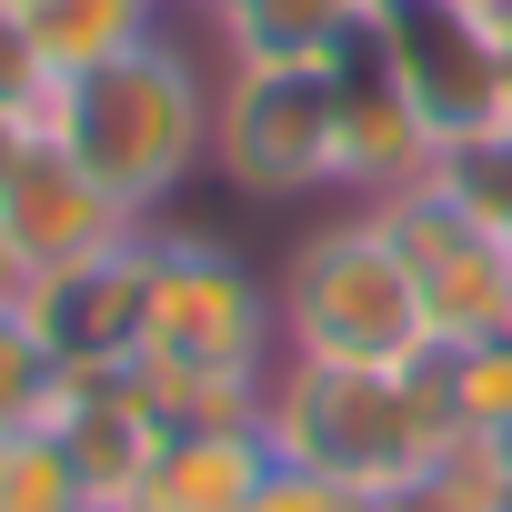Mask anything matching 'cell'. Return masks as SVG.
Returning a JSON list of instances; mask_svg holds the SVG:
<instances>
[{
    "label": "cell",
    "mask_w": 512,
    "mask_h": 512,
    "mask_svg": "<svg viewBox=\"0 0 512 512\" xmlns=\"http://www.w3.org/2000/svg\"><path fill=\"white\" fill-rule=\"evenodd\" d=\"M161 382H272L282 372V292L211 231L151 221V302H141V362Z\"/></svg>",
    "instance_id": "cell-4"
},
{
    "label": "cell",
    "mask_w": 512,
    "mask_h": 512,
    "mask_svg": "<svg viewBox=\"0 0 512 512\" xmlns=\"http://www.w3.org/2000/svg\"><path fill=\"white\" fill-rule=\"evenodd\" d=\"M502 332H512V322H502Z\"/></svg>",
    "instance_id": "cell-24"
},
{
    "label": "cell",
    "mask_w": 512,
    "mask_h": 512,
    "mask_svg": "<svg viewBox=\"0 0 512 512\" xmlns=\"http://www.w3.org/2000/svg\"><path fill=\"white\" fill-rule=\"evenodd\" d=\"M61 352L41 342V322H31V302L21 312H0V432H21V422H51V402H61Z\"/></svg>",
    "instance_id": "cell-16"
},
{
    "label": "cell",
    "mask_w": 512,
    "mask_h": 512,
    "mask_svg": "<svg viewBox=\"0 0 512 512\" xmlns=\"http://www.w3.org/2000/svg\"><path fill=\"white\" fill-rule=\"evenodd\" d=\"M211 171L241 201H342V71L231 61L211 111Z\"/></svg>",
    "instance_id": "cell-5"
},
{
    "label": "cell",
    "mask_w": 512,
    "mask_h": 512,
    "mask_svg": "<svg viewBox=\"0 0 512 512\" xmlns=\"http://www.w3.org/2000/svg\"><path fill=\"white\" fill-rule=\"evenodd\" d=\"M201 21L231 61H342L372 31V0H211Z\"/></svg>",
    "instance_id": "cell-12"
},
{
    "label": "cell",
    "mask_w": 512,
    "mask_h": 512,
    "mask_svg": "<svg viewBox=\"0 0 512 512\" xmlns=\"http://www.w3.org/2000/svg\"><path fill=\"white\" fill-rule=\"evenodd\" d=\"M262 422H272L282 462H302V472H322V482H342L362 502L412 482L432 462V442L452 432L432 372H352V362H292V352L272 372Z\"/></svg>",
    "instance_id": "cell-3"
},
{
    "label": "cell",
    "mask_w": 512,
    "mask_h": 512,
    "mask_svg": "<svg viewBox=\"0 0 512 512\" xmlns=\"http://www.w3.org/2000/svg\"><path fill=\"white\" fill-rule=\"evenodd\" d=\"M372 41L442 151L512 121V0H372Z\"/></svg>",
    "instance_id": "cell-6"
},
{
    "label": "cell",
    "mask_w": 512,
    "mask_h": 512,
    "mask_svg": "<svg viewBox=\"0 0 512 512\" xmlns=\"http://www.w3.org/2000/svg\"><path fill=\"white\" fill-rule=\"evenodd\" d=\"M0 231L21 241L31 272H71V262H101V251H121L131 231H151L141 211H121L51 131H21L11 161H0Z\"/></svg>",
    "instance_id": "cell-8"
},
{
    "label": "cell",
    "mask_w": 512,
    "mask_h": 512,
    "mask_svg": "<svg viewBox=\"0 0 512 512\" xmlns=\"http://www.w3.org/2000/svg\"><path fill=\"white\" fill-rule=\"evenodd\" d=\"M191 11H211V0H191Z\"/></svg>",
    "instance_id": "cell-23"
},
{
    "label": "cell",
    "mask_w": 512,
    "mask_h": 512,
    "mask_svg": "<svg viewBox=\"0 0 512 512\" xmlns=\"http://www.w3.org/2000/svg\"><path fill=\"white\" fill-rule=\"evenodd\" d=\"M342 502H352L342 482H322V472H302V462H272V482L251 492L241 512H342Z\"/></svg>",
    "instance_id": "cell-19"
},
{
    "label": "cell",
    "mask_w": 512,
    "mask_h": 512,
    "mask_svg": "<svg viewBox=\"0 0 512 512\" xmlns=\"http://www.w3.org/2000/svg\"><path fill=\"white\" fill-rule=\"evenodd\" d=\"M282 352L292 362H352V372H422L432 362V312L422 282L392 251L372 201H342L282 251Z\"/></svg>",
    "instance_id": "cell-2"
},
{
    "label": "cell",
    "mask_w": 512,
    "mask_h": 512,
    "mask_svg": "<svg viewBox=\"0 0 512 512\" xmlns=\"http://www.w3.org/2000/svg\"><path fill=\"white\" fill-rule=\"evenodd\" d=\"M81 502H91V482L51 422L0 432V512H81Z\"/></svg>",
    "instance_id": "cell-15"
},
{
    "label": "cell",
    "mask_w": 512,
    "mask_h": 512,
    "mask_svg": "<svg viewBox=\"0 0 512 512\" xmlns=\"http://www.w3.org/2000/svg\"><path fill=\"white\" fill-rule=\"evenodd\" d=\"M51 101L61 81L31 41V11H0V131H51Z\"/></svg>",
    "instance_id": "cell-18"
},
{
    "label": "cell",
    "mask_w": 512,
    "mask_h": 512,
    "mask_svg": "<svg viewBox=\"0 0 512 512\" xmlns=\"http://www.w3.org/2000/svg\"><path fill=\"white\" fill-rule=\"evenodd\" d=\"M161 11H171V0H31V41H41L51 81H81V71L141 51L161 31Z\"/></svg>",
    "instance_id": "cell-13"
},
{
    "label": "cell",
    "mask_w": 512,
    "mask_h": 512,
    "mask_svg": "<svg viewBox=\"0 0 512 512\" xmlns=\"http://www.w3.org/2000/svg\"><path fill=\"white\" fill-rule=\"evenodd\" d=\"M31 292H41V272L21 262V241H11V231H0V312H21Z\"/></svg>",
    "instance_id": "cell-20"
},
{
    "label": "cell",
    "mask_w": 512,
    "mask_h": 512,
    "mask_svg": "<svg viewBox=\"0 0 512 512\" xmlns=\"http://www.w3.org/2000/svg\"><path fill=\"white\" fill-rule=\"evenodd\" d=\"M11 141H21V131H0V161H11Z\"/></svg>",
    "instance_id": "cell-21"
},
{
    "label": "cell",
    "mask_w": 512,
    "mask_h": 512,
    "mask_svg": "<svg viewBox=\"0 0 512 512\" xmlns=\"http://www.w3.org/2000/svg\"><path fill=\"white\" fill-rule=\"evenodd\" d=\"M422 372H432V392H442V422H452V432H512V332L442 342Z\"/></svg>",
    "instance_id": "cell-14"
},
{
    "label": "cell",
    "mask_w": 512,
    "mask_h": 512,
    "mask_svg": "<svg viewBox=\"0 0 512 512\" xmlns=\"http://www.w3.org/2000/svg\"><path fill=\"white\" fill-rule=\"evenodd\" d=\"M0 11H31V0H0Z\"/></svg>",
    "instance_id": "cell-22"
},
{
    "label": "cell",
    "mask_w": 512,
    "mask_h": 512,
    "mask_svg": "<svg viewBox=\"0 0 512 512\" xmlns=\"http://www.w3.org/2000/svg\"><path fill=\"white\" fill-rule=\"evenodd\" d=\"M432 181H442V191H462V201H472V211H482V221L512 241V121H502V131L452 141V151L432 161Z\"/></svg>",
    "instance_id": "cell-17"
},
{
    "label": "cell",
    "mask_w": 512,
    "mask_h": 512,
    "mask_svg": "<svg viewBox=\"0 0 512 512\" xmlns=\"http://www.w3.org/2000/svg\"><path fill=\"white\" fill-rule=\"evenodd\" d=\"M272 422H231V432H171L161 462L141 472V492L121 512H241L272 482Z\"/></svg>",
    "instance_id": "cell-11"
},
{
    "label": "cell",
    "mask_w": 512,
    "mask_h": 512,
    "mask_svg": "<svg viewBox=\"0 0 512 512\" xmlns=\"http://www.w3.org/2000/svg\"><path fill=\"white\" fill-rule=\"evenodd\" d=\"M211 111H221V81L201 71V51L161 21L141 51L61 81L51 101V141L141 221H161L181 201V181L211 161Z\"/></svg>",
    "instance_id": "cell-1"
},
{
    "label": "cell",
    "mask_w": 512,
    "mask_h": 512,
    "mask_svg": "<svg viewBox=\"0 0 512 512\" xmlns=\"http://www.w3.org/2000/svg\"><path fill=\"white\" fill-rule=\"evenodd\" d=\"M332 71H342V201H382V191L422 181V171L442 161V141H432V121L412 111V91L392 81L382 41L362 31Z\"/></svg>",
    "instance_id": "cell-10"
},
{
    "label": "cell",
    "mask_w": 512,
    "mask_h": 512,
    "mask_svg": "<svg viewBox=\"0 0 512 512\" xmlns=\"http://www.w3.org/2000/svg\"><path fill=\"white\" fill-rule=\"evenodd\" d=\"M141 302H151V231H131L121 251H101V262L41 272L31 322L61 352V372H131L141 362Z\"/></svg>",
    "instance_id": "cell-9"
},
{
    "label": "cell",
    "mask_w": 512,
    "mask_h": 512,
    "mask_svg": "<svg viewBox=\"0 0 512 512\" xmlns=\"http://www.w3.org/2000/svg\"><path fill=\"white\" fill-rule=\"evenodd\" d=\"M372 211H382L392 251H402L412 282H422L432 352H442V342H482V332H502V322H512V241H502L462 191H442V181L422 171V181L382 191Z\"/></svg>",
    "instance_id": "cell-7"
}]
</instances>
